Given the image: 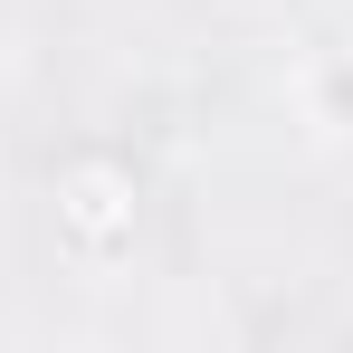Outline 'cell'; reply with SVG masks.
<instances>
[{"mask_svg":"<svg viewBox=\"0 0 353 353\" xmlns=\"http://www.w3.org/2000/svg\"><path fill=\"white\" fill-rule=\"evenodd\" d=\"M334 115H353V67H334Z\"/></svg>","mask_w":353,"mask_h":353,"instance_id":"1","label":"cell"}]
</instances>
